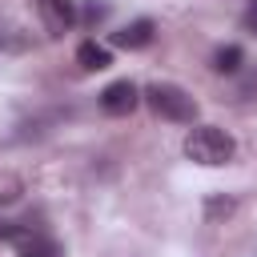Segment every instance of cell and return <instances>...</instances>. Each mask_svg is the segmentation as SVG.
<instances>
[{
	"instance_id": "6da1fadb",
	"label": "cell",
	"mask_w": 257,
	"mask_h": 257,
	"mask_svg": "<svg viewBox=\"0 0 257 257\" xmlns=\"http://www.w3.org/2000/svg\"><path fill=\"white\" fill-rule=\"evenodd\" d=\"M185 157L193 161V165H205V169H221V165H229L233 161V153H237V141L225 133V128H217V124H193L189 133H185Z\"/></svg>"
},
{
	"instance_id": "7a4b0ae2",
	"label": "cell",
	"mask_w": 257,
	"mask_h": 257,
	"mask_svg": "<svg viewBox=\"0 0 257 257\" xmlns=\"http://www.w3.org/2000/svg\"><path fill=\"white\" fill-rule=\"evenodd\" d=\"M145 100H149V108H153L161 120H173V124H193L197 112H201V104L193 100V92L181 88V84H169V80L149 84V88H145Z\"/></svg>"
},
{
	"instance_id": "3957f363",
	"label": "cell",
	"mask_w": 257,
	"mask_h": 257,
	"mask_svg": "<svg viewBox=\"0 0 257 257\" xmlns=\"http://www.w3.org/2000/svg\"><path fill=\"white\" fill-rule=\"evenodd\" d=\"M8 241H12V249H16L20 257H64L60 241L48 237V233L36 229V225H12Z\"/></svg>"
},
{
	"instance_id": "277c9868",
	"label": "cell",
	"mask_w": 257,
	"mask_h": 257,
	"mask_svg": "<svg viewBox=\"0 0 257 257\" xmlns=\"http://www.w3.org/2000/svg\"><path fill=\"white\" fill-rule=\"evenodd\" d=\"M137 104H141V88H137L133 80H112V84L100 92V108H104L108 116H128Z\"/></svg>"
},
{
	"instance_id": "5b68a950",
	"label": "cell",
	"mask_w": 257,
	"mask_h": 257,
	"mask_svg": "<svg viewBox=\"0 0 257 257\" xmlns=\"http://www.w3.org/2000/svg\"><path fill=\"white\" fill-rule=\"evenodd\" d=\"M36 12L48 28V36H64L76 24V4L72 0H36Z\"/></svg>"
},
{
	"instance_id": "8992f818",
	"label": "cell",
	"mask_w": 257,
	"mask_h": 257,
	"mask_svg": "<svg viewBox=\"0 0 257 257\" xmlns=\"http://www.w3.org/2000/svg\"><path fill=\"white\" fill-rule=\"evenodd\" d=\"M153 40H157V24H153L149 16H141V20L124 24L120 32H112V44H116V48H128V52H137V48H149Z\"/></svg>"
},
{
	"instance_id": "52a82bcc",
	"label": "cell",
	"mask_w": 257,
	"mask_h": 257,
	"mask_svg": "<svg viewBox=\"0 0 257 257\" xmlns=\"http://www.w3.org/2000/svg\"><path fill=\"white\" fill-rule=\"evenodd\" d=\"M76 64H80L84 72H104V68L112 64V52H108L104 44H96V40H84V44L76 48Z\"/></svg>"
},
{
	"instance_id": "ba28073f",
	"label": "cell",
	"mask_w": 257,
	"mask_h": 257,
	"mask_svg": "<svg viewBox=\"0 0 257 257\" xmlns=\"http://www.w3.org/2000/svg\"><path fill=\"white\" fill-rule=\"evenodd\" d=\"M241 64H245V52H241L237 44H221V48L213 52V72H221V76H237Z\"/></svg>"
},
{
	"instance_id": "9c48e42d",
	"label": "cell",
	"mask_w": 257,
	"mask_h": 257,
	"mask_svg": "<svg viewBox=\"0 0 257 257\" xmlns=\"http://www.w3.org/2000/svg\"><path fill=\"white\" fill-rule=\"evenodd\" d=\"M104 16H108V4H104V0H84V12H80V20H84L88 28H92V24H100Z\"/></svg>"
},
{
	"instance_id": "30bf717a",
	"label": "cell",
	"mask_w": 257,
	"mask_h": 257,
	"mask_svg": "<svg viewBox=\"0 0 257 257\" xmlns=\"http://www.w3.org/2000/svg\"><path fill=\"white\" fill-rule=\"evenodd\" d=\"M241 28H245L249 36H257V0L245 4V12H241Z\"/></svg>"
},
{
	"instance_id": "8fae6325",
	"label": "cell",
	"mask_w": 257,
	"mask_h": 257,
	"mask_svg": "<svg viewBox=\"0 0 257 257\" xmlns=\"http://www.w3.org/2000/svg\"><path fill=\"white\" fill-rule=\"evenodd\" d=\"M221 213H225V217L233 213V201H229V197H225V201H221V197H213V201H209V217H221Z\"/></svg>"
},
{
	"instance_id": "7c38bea8",
	"label": "cell",
	"mask_w": 257,
	"mask_h": 257,
	"mask_svg": "<svg viewBox=\"0 0 257 257\" xmlns=\"http://www.w3.org/2000/svg\"><path fill=\"white\" fill-rule=\"evenodd\" d=\"M8 233H12V221H4V217H0V241H8Z\"/></svg>"
}]
</instances>
